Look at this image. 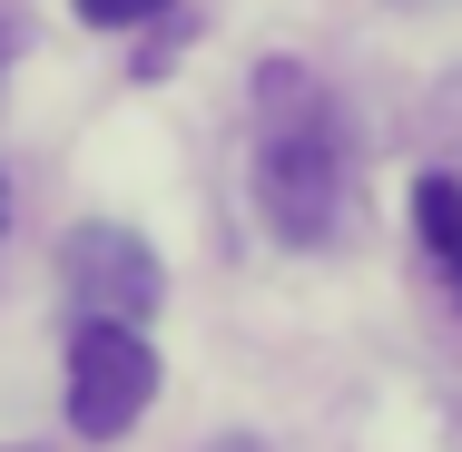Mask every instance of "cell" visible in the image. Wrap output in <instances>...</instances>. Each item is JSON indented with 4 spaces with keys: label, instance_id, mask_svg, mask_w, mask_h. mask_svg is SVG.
<instances>
[{
    "label": "cell",
    "instance_id": "6da1fadb",
    "mask_svg": "<svg viewBox=\"0 0 462 452\" xmlns=\"http://www.w3.org/2000/svg\"><path fill=\"white\" fill-rule=\"evenodd\" d=\"M256 217L276 226L285 246H325L345 217V128L335 98L315 89L305 69H266L256 79Z\"/></svg>",
    "mask_w": 462,
    "mask_h": 452
},
{
    "label": "cell",
    "instance_id": "7a4b0ae2",
    "mask_svg": "<svg viewBox=\"0 0 462 452\" xmlns=\"http://www.w3.org/2000/svg\"><path fill=\"white\" fill-rule=\"evenodd\" d=\"M148 393H158L148 335L138 325H108V315H79V335H69V423L89 443H118L148 413Z\"/></svg>",
    "mask_w": 462,
    "mask_h": 452
},
{
    "label": "cell",
    "instance_id": "3957f363",
    "mask_svg": "<svg viewBox=\"0 0 462 452\" xmlns=\"http://www.w3.org/2000/svg\"><path fill=\"white\" fill-rule=\"evenodd\" d=\"M60 266H69V295H79V315H108V325H138V315H158V256H148L128 226H79Z\"/></svg>",
    "mask_w": 462,
    "mask_h": 452
},
{
    "label": "cell",
    "instance_id": "277c9868",
    "mask_svg": "<svg viewBox=\"0 0 462 452\" xmlns=\"http://www.w3.org/2000/svg\"><path fill=\"white\" fill-rule=\"evenodd\" d=\"M413 226H423V246H433L443 285L462 295V178H423V187H413Z\"/></svg>",
    "mask_w": 462,
    "mask_h": 452
},
{
    "label": "cell",
    "instance_id": "5b68a950",
    "mask_svg": "<svg viewBox=\"0 0 462 452\" xmlns=\"http://www.w3.org/2000/svg\"><path fill=\"white\" fill-rule=\"evenodd\" d=\"M69 10H79L89 30H138V20H158L168 0H69Z\"/></svg>",
    "mask_w": 462,
    "mask_h": 452
},
{
    "label": "cell",
    "instance_id": "8992f818",
    "mask_svg": "<svg viewBox=\"0 0 462 452\" xmlns=\"http://www.w3.org/2000/svg\"><path fill=\"white\" fill-rule=\"evenodd\" d=\"M0 226H10V187H0Z\"/></svg>",
    "mask_w": 462,
    "mask_h": 452
},
{
    "label": "cell",
    "instance_id": "52a82bcc",
    "mask_svg": "<svg viewBox=\"0 0 462 452\" xmlns=\"http://www.w3.org/2000/svg\"><path fill=\"white\" fill-rule=\"evenodd\" d=\"M0 60H10V30H0Z\"/></svg>",
    "mask_w": 462,
    "mask_h": 452
}]
</instances>
